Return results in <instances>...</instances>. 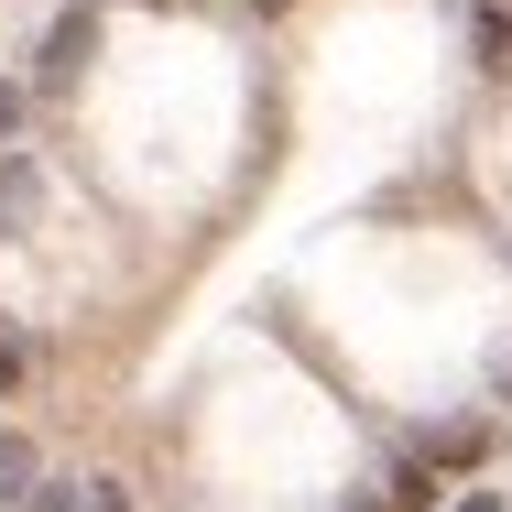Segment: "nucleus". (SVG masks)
I'll list each match as a JSON object with an SVG mask.
<instances>
[{"instance_id": "nucleus-1", "label": "nucleus", "mask_w": 512, "mask_h": 512, "mask_svg": "<svg viewBox=\"0 0 512 512\" xmlns=\"http://www.w3.org/2000/svg\"><path fill=\"white\" fill-rule=\"evenodd\" d=\"M88 55H99V0H77V11L55 22V44H44V88H66Z\"/></svg>"}, {"instance_id": "nucleus-2", "label": "nucleus", "mask_w": 512, "mask_h": 512, "mask_svg": "<svg viewBox=\"0 0 512 512\" xmlns=\"http://www.w3.org/2000/svg\"><path fill=\"white\" fill-rule=\"evenodd\" d=\"M33 480H44V469H33V447H22V436H0V502H33Z\"/></svg>"}, {"instance_id": "nucleus-3", "label": "nucleus", "mask_w": 512, "mask_h": 512, "mask_svg": "<svg viewBox=\"0 0 512 512\" xmlns=\"http://www.w3.org/2000/svg\"><path fill=\"white\" fill-rule=\"evenodd\" d=\"M22 218H33V175L11 164V175H0V229H22Z\"/></svg>"}, {"instance_id": "nucleus-4", "label": "nucleus", "mask_w": 512, "mask_h": 512, "mask_svg": "<svg viewBox=\"0 0 512 512\" xmlns=\"http://www.w3.org/2000/svg\"><path fill=\"white\" fill-rule=\"evenodd\" d=\"M77 502H88V480H33V502H22V512H77Z\"/></svg>"}, {"instance_id": "nucleus-5", "label": "nucleus", "mask_w": 512, "mask_h": 512, "mask_svg": "<svg viewBox=\"0 0 512 512\" xmlns=\"http://www.w3.org/2000/svg\"><path fill=\"white\" fill-rule=\"evenodd\" d=\"M77 512H131V491H120V480H88V502Z\"/></svg>"}, {"instance_id": "nucleus-6", "label": "nucleus", "mask_w": 512, "mask_h": 512, "mask_svg": "<svg viewBox=\"0 0 512 512\" xmlns=\"http://www.w3.org/2000/svg\"><path fill=\"white\" fill-rule=\"evenodd\" d=\"M491 404H512V349H491Z\"/></svg>"}, {"instance_id": "nucleus-7", "label": "nucleus", "mask_w": 512, "mask_h": 512, "mask_svg": "<svg viewBox=\"0 0 512 512\" xmlns=\"http://www.w3.org/2000/svg\"><path fill=\"white\" fill-rule=\"evenodd\" d=\"M11 131H22V88H0V142H11Z\"/></svg>"}, {"instance_id": "nucleus-8", "label": "nucleus", "mask_w": 512, "mask_h": 512, "mask_svg": "<svg viewBox=\"0 0 512 512\" xmlns=\"http://www.w3.org/2000/svg\"><path fill=\"white\" fill-rule=\"evenodd\" d=\"M458 512H502V491H469V502H458Z\"/></svg>"}]
</instances>
